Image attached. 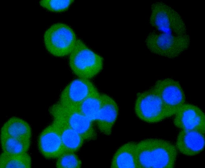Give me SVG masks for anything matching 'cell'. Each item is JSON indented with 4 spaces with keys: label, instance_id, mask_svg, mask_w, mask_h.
Returning <instances> with one entry per match:
<instances>
[{
    "label": "cell",
    "instance_id": "cell-1",
    "mask_svg": "<svg viewBox=\"0 0 205 168\" xmlns=\"http://www.w3.org/2000/svg\"><path fill=\"white\" fill-rule=\"evenodd\" d=\"M178 152L176 146L166 140L157 138L142 140L136 146L138 168H173Z\"/></svg>",
    "mask_w": 205,
    "mask_h": 168
},
{
    "label": "cell",
    "instance_id": "cell-2",
    "mask_svg": "<svg viewBox=\"0 0 205 168\" xmlns=\"http://www.w3.org/2000/svg\"><path fill=\"white\" fill-rule=\"evenodd\" d=\"M69 64L72 71L78 78L90 79L102 70L103 59L90 50L81 39H77L70 54Z\"/></svg>",
    "mask_w": 205,
    "mask_h": 168
},
{
    "label": "cell",
    "instance_id": "cell-3",
    "mask_svg": "<svg viewBox=\"0 0 205 168\" xmlns=\"http://www.w3.org/2000/svg\"><path fill=\"white\" fill-rule=\"evenodd\" d=\"M77 39L72 28L62 23L51 25L45 31L44 35L46 49L50 54L56 57H63L70 54Z\"/></svg>",
    "mask_w": 205,
    "mask_h": 168
},
{
    "label": "cell",
    "instance_id": "cell-4",
    "mask_svg": "<svg viewBox=\"0 0 205 168\" xmlns=\"http://www.w3.org/2000/svg\"><path fill=\"white\" fill-rule=\"evenodd\" d=\"M145 42L151 52L170 59L179 56L190 45L189 37L186 34L173 36L152 32L148 36Z\"/></svg>",
    "mask_w": 205,
    "mask_h": 168
},
{
    "label": "cell",
    "instance_id": "cell-5",
    "mask_svg": "<svg viewBox=\"0 0 205 168\" xmlns=\"http://www.w3.org/2000/svg\"><path fill=\"white\" fill-rule=\"evenodd\" d=\"M134 111L139 119L149 123L159 122L168 118L160 97L152 87L137 94Z\"/></svg>",
    "mask_w": 205,
    "mask_h": 168
},
{
    "label": "cell",
    "instance_id": "cell-6",
    "mask_svg": "<svg viewBox=\"0 0 205 168\" xmlns=\"http://www.w3.org/2000/svg\"><path fill=\"white\" fill-rule=\"evenodd\" d=\"M49 112L63 119L84 140L96 139L97 134L93 122L75 108L62 106L58 102L50 107Z\"/></svg>",
    "mask_w": 205,
    "mask_h": 168
},
{
    "label": "cell",
    "instance_id": "cell-7",
    "mask_svg": "<svg viewBox=\"0 0 205 168\" xmlns=\"http://www.w3.org/2000/svg\"><path fill=\"white\" fill-rule=\"evenodd\" d=\"M160 97L168 118L174 116L185 103L184 92L180 83L171 78L156 81L152 87Z\"/></svg>",
    "mask_w": 205,
    "mask_h": 168
},
{
    "label": "cell",
    "instance_id": "cell-8",
    "mask_svg": "<svg viewBox=\"0 0 205 168\" xmlns=\"http://www.w3.org/2000/svg\"><path fill=\"white\" fill-rule=\"evenodd\" d=\"M151 25L159 30L170 29L177 35L186 34V28L180 16L165 3L156 2L151 7Z\"/></svg>",
    "mask_w": 205,
    "mask_h": 168
},
{
    "label": "cell",
    "instance_id": "cell-9",
    "mask_svg": "<svg viewBox=\"0 0 205 168\" xmlns=\"http://www.w3.org/2000/svg\"><path fill=\"white\" fill-rule=\"evenodd\" d=\"M98 92L89 79L78 78L73 80L65 88L60 94L58 102L64 106L74 107Z\"/></svg>",
    "mask_w": 205,
    "mask_h": 168
},
{
    "label": "cell",
    "instance_id": "cell-10",
    "mask_svg": "<svg viewBox=\"0 0 205 168\" xmlns=\"http://www.w3.org/2000/svg\"><path fill=\"white\" fill-rule=\"evenodd\" d=\"M174 116L173 123L176 127L205 133V114L197 106L185 103Z\"/></svg>",
    "mask_w": 205,
    "mask_h": 168
},
{
    "label": "cell",
    "instance_id": "cell-11",
    "mask_svg": "<svg viewBox=\"0 0 205 168\" xmlns=\"http://www.w3.org/2000/svg\"><path fill=\"white\" fill-rule=\"evenodd\" d=\"M38 144L40 152L47 159L57 158L66 152L58 130L53 122L41 132Z\"/></svg>",
    "mask_w": 205,
    "mask_h": 168
},
{
    "label": "cell",
    "instance_id": "cell-12",
    "mask_svg": "<svg viewBox=\"0 0 205 168\" xmlns=\"http://www.w3.org/2000/svg\"><path fill=\"white\" fill-rule=\"evenodd\" d=\"M205 134L195 130L181 129L176 141L178 151L188 156L199 154L205 147Z\"/></svg>",
    "mask_w": 205,
    "mask_h": 168
},
{
    "label": "cell",
    "instance_id": "cell-13",
    "mask_svg": "<svg viewBox=\"0 0 205 168\" xmlns=\"http://www.w3.org/2000/svg\"><path fill=\"white\" fill-rule=\"evenodd\" d=\"M118 113V105L109 96L101 94V107L95 122L100 131L106 135H110Z\"/></svg>",
    "mask_w": 205,
    "mask_h": 168
},
{
    "label": "cell",
    "instance_id": "cell-14",
    "mask_svg": "<svg viewBox=\"0 0 205 168\" xmlns=\"http://www.w3.org/2000/svg\"><path fill=\"white\" fill-rule=\"evenodd\" d=\"M50 114L53 118L52 122L58 130L66 152L78 151L84 140L83 138L60 117L53 113Z\"/></svg>",
    "mask_w": 205,
    "mask_h": 168
},
{
    "label": "cell",
    "instance_id": "cell-15",
    "mask_svg": "<svg viewBox=\"0 0 205 168\" xmlns=\"http://www.w3.org/2000/svg\"><path fill=\"white\" fill-rule=\"evenodd\" d=\"M137 143L128 142L120 147L112 159L111 167L138 168L136 155Z\"/></svg>",
    "mask_w": 205,
    "mask_h": 168
},
{
    "label": "cell",
    "instance_id": "cell-16",
    "mask_svg": "<svg viewBox=\"0 0 205 168\" xmlns=\"http://www.w3.org/2000/svg\"><path fill=\"white\" fill-rule=\"evenodd\" d=\"M0 135L15 138L30 139L32 131L29 124L24 120L18 117H12L3 124Z\"/></svg>",
    "mask_w": 205,
    "mask_h": 168
},
{
    "label": "cell",
    "instance_id": "cell-17",
    "mask_svg": "<svg viewBox=\"0 0 205 168\" xmlns=\"http://www.w3.org/2000/svg\"><path fill=\"white\" fill-rule=\"evenodd\" d=\"M101 103V93L99 92L88 97L73 108L92 122L95 121Z\"/></svg>",
    "mask_w": 205,
    "mask_h": 168
},
{
    "label": "cell",
    "instance_id": "cell-18",
    "mask_svg": "<svg viewBox=\"0 0 205 168\" xmlns=\"http://www.w3.org/2000/svg\"><path fill=\"white\" fill-rule=\"evenodd\" d=\"M31 159L27 152L13 154L3 152L0 155L1 168H30Z\"/></svg>",
    "mask_w": 205,
    "mask_h": 168
},
{
    "label": "cell",
    "instance_id": "cell-19",
    "mask_svg": "<svg viewBox=\"0 0 205 168\" xmlns=\"http://www.w3.org/2000/svg\"><path fill=\"white\" fill-rule=\"evenodd\" d=\"M0 141L3 152L13 154L27 152L31 144L30 139L1 135Z\"/></svg>",
    "mask_w": 205,
    "mask_h": 168
},
{
    "label": "cell",
    "instance_id": "cell-20",
    "mask_svg": "<svg viewBox=\"0 0 205 168\" xmlns=\"http://www.w3.org/2000/svg\"><path fill=\"white\" fill-rule=\"evenodd\" d=\"M56 166L59 168H80L81 163L74 152L66 151L58 158Z\"/></svg>",
    "mask_w": 205,
    "mask_h": 168
},
{
    "label": "cell",
    "instance_id": "cell-21",
    "mask_svg": "<svg viewBox=\"0 0 205 168\" xmlns=\"http://www.w3.org/2000/svg\"><path fill=\"white\" fill-rule=\"evenodd\" d=\"M73 0H45L40 1V5L48 10L53 12H60L66 10Z\"/></svg>",
    "mask_w": 205,
    "mask_h": 168
}]
</instances>
